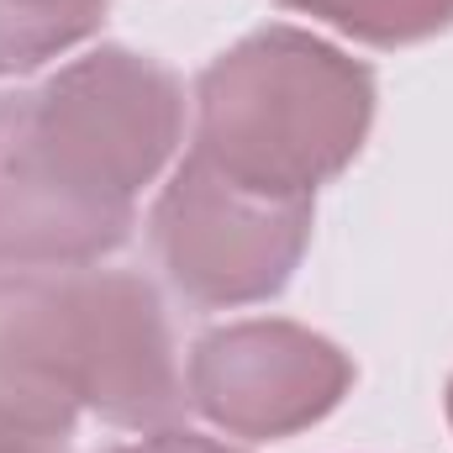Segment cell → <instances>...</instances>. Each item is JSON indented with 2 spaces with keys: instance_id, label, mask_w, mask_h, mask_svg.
Masks as SVG:
<instances>
[{
  "instance_id": "3",
  "label": "cell",
  "mask_w": 453,
  "mask_h": 453,
  "mask_svg": "<svg viewBox=\"0 0 453 453\" xmlns=\"http://www.w3.org/2000/svg\"><path fill=\"white\" fill-rule=\"evenodd\" d=\"M311 201L248 190L185 153L148 211V248L185 306L237 311L274 301L296 280L311 248Z\"/></svg>"
},
{
  "instance_id": "11",
  "label": "cell",
  "mask_w": 453,
  "mask_h": 453,
  "mask_svg": "<svg viewBox=\"0 0 453 453\" xmlns=\"http://www.w3.org/2000/svg\"><path fill=\"white\" fill-rule=\"evenodd\" d=\"M449 422H453V380H449Z\"/></svg>"
},
{
  "instance_id": "6",
  "label": "cell",
  "mask_w": 453,
  "mask_h": 453,
  "mask_svg": "<svg viewBox=\"0 0 453 453\" xmlns=\"http://www.w3.org/2000/svg\"><path fill=\"white\" fill-rule=\"evenodd\" d=\"M132 226L137 206L106 201L48 148L32 90H0V269H90Z\"/></svg>"
},
{
  "instance_id": "4",
  "label": "cell",
  "mask_w": 453,
  "mask_h": 453,
  "mask_svg": "<svg viewBox=\"0 0 453 453\" xmlns=\"http://www.w3.org/2000/svg\"><path fill=\"white\" fill-rule=\"evenodd\" d=\"M32 116L90 190L137 206L185 137V85L158 58L101 42L32 85Z\"/></svg>"
},
{
  "instance_id": "7",
  "label": "cell",
  "mask_w": 453,
  "mask_h": 453,
  "mask_svg": "<svg viewBox=\"0 0 453 453\" xmlns=\"http://www.w3.org/2000/svg\"><path fill=\"white\" fill-rule=\"evenodd\" d=\"M111 0H0V74H32L80 42H90L106 21Z\"/></svg>"
},
{
  "instance_id": "5",
  "label": "cell",
  "mask_w": 453,
  "mask_h": 453,
  "mask_svg": "<svg viewBox=\"0 0 453 453\" xmlns=\"http://www.w3.org/2000/svg\"><path fill=\"white\" fill-rule=\"evenodd\" d=\"M353 358L333 338L301 322L253 317L190 342L185 395L226 438L274 443L333 417L353 390Z\"/></svg>"
},
{
  "instance_id": "10",
  "label": "cell",
  "mask_w": 453,
  "mask_h": 453,
  "mask_svg": "<svg viewBox=\"0 0 453 453\" xmlns=\"http://www.w3.org/2000/svg\"><path fill=\"white\" fill-rule=\"evenodd\" d=\"M0 453H69L64 443H37V438H0Z\"/></svg>"
},
{
  "instance_id": "9",
  "label": "cell",
  "mask_w": 453,
  "mask_h": 453,
  "mask_svg": "<svg viewBox=\"0 0 453 453\" xmlns=\"http://www.w3.org/2000/svg\"><path fill=\"white\" fill-rule=\"evenodd\" d=\"M106 453H242V449H232L222 438H206V433H190V427H153L137 443H116Z\"/></svg>"
},
{
  "instance_id": "1",
  "label": "cell",
  "mask_w": 453,
  "mask_h": 453,
  "mask_svg": "<svg viewBox=\"0 0 453 453\" xmlns=\"http://www.w3.org/2000/svg\"><path fill=\"white\" fill-rule=\"evenodd\" d=\"M174 327L132 269H0V438L64 443L90 411L127 433L185 411Z\"/></svg>"
},
{
  "instance_id": "2",
  "label": "cell",
  "mask_w": 453,
  "mask_h": 453,
  "mask_svg": "<svg viewBox=\"0 0 453 453\" xmlns=\"http://www.w3.org/2000/svg\"><path fill=\"white\" fill-rule=\"evenodd\" d=\"M374 69L306 27H258L196 80V158L226 180L311 201L364 153Z\"/></svg>"
},
{
  "instance_id": "8",
  "label": "cell",
  "mask_w": 453,
  "mask_h": 453,
  "mask_svg": "<svg viewBox=\"0 0 453 453\" xmlns=\"http://www.w3.org/2000/svg\"><path fill=\"white\" fill-rule=\"evenodd\" d=\"M369 48H411L453 27V0H280Z\"/></svg>"
}]
</instances>
